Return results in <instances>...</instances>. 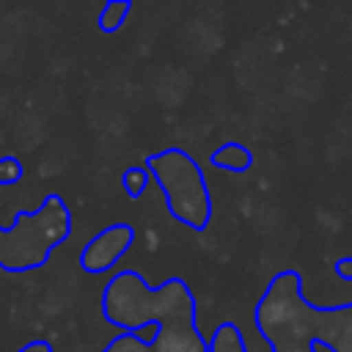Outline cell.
Returning <instances> with one entry per match:
<instances>
[{"label":"cell","mask_w":352,"mask_h":352,"mask_svg":"<svg viewBox=\"0 0 352 352\" xmlns=\"http://www.w3.org/2000/svg\"><path fill=\"white\" fill-rule=\"evenodd\" d=\"M104 319L121 333L160 324L151 352H209V341L195 330V300L184 280L170 278L148 289L138 272H118L102 294Z\"/></svg>","instance_id":"obj_1"},{"label":"cell","mask_w":352,"mask_h":352,"mask_svg":"<svg viewBox=\"0 0 352 352\" xmlns=\"http://www.w3.org/2000/svg\"><path fill=\"white\" fill-rule=\"evenodd\" d=\"M63 236H69V209L50 195L41 209L0 231V264L8 270L38 267Z\"/></svg>","instance_id":"obj_2"},{"label":"cell","mask_w":352,"mask_h":352,"mask_svg":"<svg viewBox=\"0 0 352 352\" xmlns=\"http://www.w3.org/2000/svg\"><path fill=\"white\" fill-rule=\"evenodd\" d=\"M146 168L160 182L170 214L192 228H204L209 220V192L201 168L179 148L151 157Z\"/></svg>","instance_id":"obj_3"},{"label":"cell","mask_w":352,"mask_h":352,"mask_svg":"<svg viewBox=\"0 0 352 352\" xmlns=\"http://www.w3.org/2000/svg\"><path fill=\"white\" fill-rule=\"evenodd\" d=\"M135 239V231L129 226H110L99 231L80 253V267L85 272H107L121 261V256L129 250Z\"/></svg>","instance_id":"obj_4"},{"label":"cell","mask_w":352,"mask_h":352,"mask_svg":"<svg viewBox=\"0 0 352 352\" xmlns=\"http://www.w3.org/2000/svg\"><path fill=\"white\" fill-rule=\"evenodd\" d=\"M209 352H245L239 330L234 324H220L209 341Z\"/></svg>","instance_id":"obj_5"},{"label":"cell","mask_w":352,"mask_h":352,"mask_svg":"<svg viewBox=\"0 0 352 352\" xmlns=\"http://www.w3.org/2000/svg\"><path fill=\"white\" fill-rule=\"evenodd\" d=\"M212 162H214L217 168L242 170V168L250 162V157H248V151H245L242 146H236V143H228V146H223V148H217V151L212 154Z\"/></svg>","instance_id":"obj_6"},{"label":"cell","mask_w":352,"mask_h":352,"mask_svg":"<svg viewBox=\"0 0 352 352\" xmlns=\"http://www.w3.org/2000/svg\"><path fill=\"white\" fill-rule=\"evenodd\" d=\"M129 8H132L129 3H113V0H110V3L102 8V14H99V28L107 30V33H110V30H118L121 22L126 19Z\"/></svg>","instance_id":"obj_7"},{"label":"cell","mask_w":352,"mask_h":352,"mask_svg":"<svg viewBox=\"0 0 352 352\" xmlns=\"http://www.w3.org/2000/svg\"><path fill=\"white\" fill-rule=\"evenodd\" d=\"M104 352H151V344H146L135 333H118L116 338H110Z\"/></svg>","instance_id":"obj_8"},{"label":"cell","mask_w":352,"mask_h":352,"mask_svg":"<svg viewBox=\"0 0 352 352\" xmlns=\"http://www.w3.org/2000/svg\"><path fill=\"white\" fill-rule=\"evenodd\" d=\"M146 184H148V168H129V170L124 173V190H126L132 198L143 195Z\"/></svg>","instance_id":"obj_9"},{"label":"cell","mask_w":352,"mask_h":352,"mask_svg":"<svg viewBox=\"0 0 352 352\" xmlns=\"http://www.w3.org/2000/svg\"><path fill=\"white\" fill-rule=\"evenodd\" d=\"M19 176H22V168L16 165V160H3V162H0V184L16 182Z\"/></svg>","instance_id":"obj_10"},{"label":"cell","mask_w":352,"mask_h":352,"mask_svg":"<svg viewBox=\"0 0 352 352\" xmlns=\"http://www.w3.org/2000/svg\"><path fill=\"white\" fill-rule=\"evenodd\" d=\"M19 352H55V349H52V344H47V341H30V344H25Z\"/></svg>","instance_id":"obj_11"}]
</instances>
